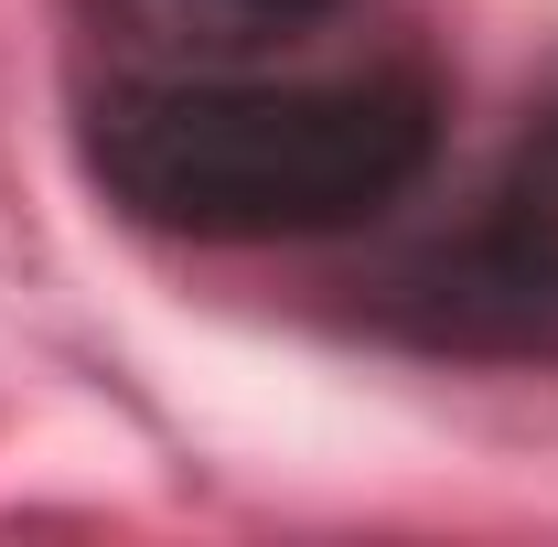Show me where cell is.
I'll return each instance as SVG.
<instances>
[{
  "mask_svg": "<svg viewBox=\"0 0 558 547\" xmlns=\"http://www.w3.org/2000/svg\"><path fill=\"white\" fill-rule=\"evenodd\" d=\"M247 11H279V22H301V11H333V0H247Z\"/></svg>",
  "mask_w": 558,
  "mask_h": 547,
  "instance_id": "3",
  "label": "cell"
},
{
  "mask_svg": "<svg viewBox=\"0 0 558 547\" xmlns=\"http://www.w3.org/2000/svg\"><path fill=\"white\" fill-rule=\"evenodd\" d=\"M398 323L418 343H505V354H558V194L505 172L494 205L440 236L418 269H398Z\"/></svg>",
  "mask_w": 558,
  "mask_h": 547,
  "instance_id": "2",
  "label": "cell"
},
{
  "mask_svg": "<svg viewBox=\"0 0 558 547\" xmlns=\"http://www.w3.org/2000/svg\"><path fill=\"white\" fill-rule=\"evenodd\" d=\"M429 150L440 97L418 75H172L119 86L86 119V172L108 183V205L205 247L376 226L429 172Z\"/></svg>",
  "mask_w": 558,
  "mask_h": 547,
  "instance_id": "1",
  "label": "cell"
}]
</instances>
